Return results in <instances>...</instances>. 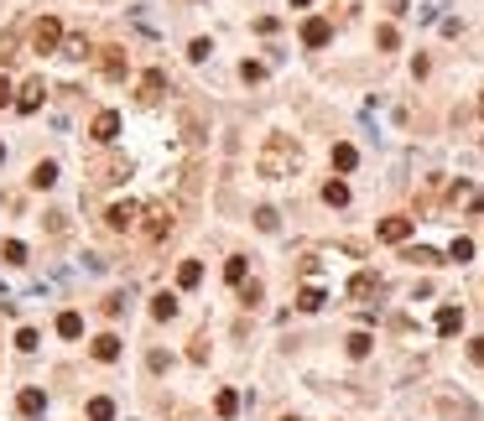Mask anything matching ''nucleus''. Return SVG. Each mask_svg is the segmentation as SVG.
Masks as SVG:
<instances>
[{
  "instance_id": "obj_23",
  "label": "nucleus",
  "mask_w": 484,
  "mask_h": 421,
  "mask_svg": "<svg viewBox=\"0 0 484 421\" xmlns=\"http://www.w3.org/2000/svg\"><path fill=\"white\" fill-rule=\"evenodd\" d=\"M370 349H375V338H370V333H349V359H365Z\"/></svg>"
},
{
  "instance_id": "obj_8",
  "label": "nucleus",
  "mask_w": 484,
  "mask_h": 421,
  "mask_svg": "<svg viewBox=\"0 0 484 421\" xmlns=\"http://www.w3.org/2000/svg\"><path fill=\"white\" fill-rule=\"evenodd\" d=\"M328 36H333V26L323 21V16H313V21H302V42H307V47H328Z\"/></svg>"
},
{
  "instance_id": "obj_29",
  "label": "nucleus",
  "mask_w": 484,
  "mask_h": 421,
  "mask_svg": "<svg viewBox=\"0 0 484 421\" xmlns=\"http://www.w3.org/2000/svg\"><path fill=\"white\" fill-rule=\"evenodd\" d=\"M0 255L11 260V266H21V260H26V245H21V239H6V250H0Z\"/></svg>"
},
{
  "instance_id": "obj_22",
  "label": "nucleus",
  "mask_w": 484,
  "mask_h": 421,
  "mask_svg": "<svg viewBox=\"0 0 484 421\" xmlns=\"http://www.w3.org/2000/svg\"><path fill=\"white\" fill-rule=\"evenodd\" d=\"M297 307H302V312H318V307H323V292H318V286H302V292H297Z\"/></svg>"
},
{
  "instance_id": "obj_4",
  "label": "nucleus",
  "mask_w": 484,
  "mask_h": 421,
  "mask_svg": "<svg viewBox=\"0 0 484 421\" xmlns=\"http://www.w3.org/2000/svg\"><path fill=\"white\" fill-rule=\"evenodd\" d=\"M141 213H146L141 203H130V198H125V203H109L105 224H109V229H115V234H125V229H136V219H141Z\"/></svg>"
},
{
  "instance_id": "obj_10",
  "label": "nucleus",
  "mask_w": 484,
  "mask_h": 421,
  "mask_svg": "<svg viewBox=\"0 0 484 421\" xmlns=\"http://www.w3.org/2000/svg\"><path fill=\"white\" fill-rule=\"evenodd\" d=\"M89 354H94V359H99V364H109V359H120V338H115V333H99V338H94V343H89Z\"/></svg>"
},
{
  "instance_id": "obj_25",
  "label": "nucleus",
  "mask_w": 484,
  "mask_h": 421,
  "mask_svg": "<svg viewBox=\"0 0 484 421\" xmlns=\"http://www.w3.org/2000/svg\"><path fill=\"white\" fill-rule=\"evenodd\" d=\"M224 281L245 286V255H229V260H224Z\"/></svg>"
},
{
  "instance_id": "obj_20",
  "label": "nucleus",
  "mask_w": 484,
  "mask_h": 421,
  "mask_svg": "<svg viewBox=\"0 0 484 421\" xmlns=\"http://www.w3.org/2000/svg\"><path fill=\"white\" fill-rule=\"evenodd\" d=\"M213 411H219V416H235V411H240V396H235V390H219V396H213Z\"/></svg>"
},
{
  "instance_id": "obj_15",
  "label": "nucleus",
  "mask_w": 484,
  "mask_h": 421,
  "mask_svg": "<svg viewBox=\"0 0 484 421\" xmlns=\"http://www.w3.org/2000/svg\"><path fill=\"white\" fill-rule=\"evenodd\" d=\"M323 203H328V208H344V203H349V182H339V177L323 182Z\"/></svg>"
},
{
  "instance_id": "obj_11",
  "label": "nucleus",
  "mask_w": 484,
  "mask_h": 421,
  "mask_svg": "<svg viewBox=\"0 0 484 421\" xmlns=\"http://www.w3.org/2000/svg\"><path fill=\"white\" fill-rule=\"evenodd\" d=\"M42 94H48V89H42V78H32L21 94H16V109H21V115H32V109L42 105Z\"/></svg>"
},
{
  "instance_id": "obj_26",
  "label": "nucleus",
  "mask_w": 484,
  "mask_h": 421,
  "mask_svg": "<svg viewBox=\"0 0 484 421\" xmlns=\"http://www.w3.org/2000/svg\"><path fill=\"white\" fill-rule=\"evenodd\" d=\"M120 172H125L120 162H94V182H115Z\"/></svg>"
},
{
  "instance_id": "obj_2",
  "label": "nucleus",
  "mask_w": 484,
  "mask_h": 421,
  "mask_svg": "<svg viewBox=\"0 0 484 421\" xmlns=\"http://www.w3.org/2000/svg\"><path fill=\"white\" fill-rule=\"evenodd\" d=\"M141 229H146V239H151V245H162L167 234L178 229V213L167 208V203H151V208H146V224H141Z\"/></svg>"
},
{
  "instance_id": "obj_42",
  "label": "nucleus",
  "mask_w": 484,
  "mask_h": 421,
  "mask_svg": "<svg viewBox=\"0 0 484 421\" xmlns=\"http://www.w3.org/2000/svg\"><path fill=\"white\" fill-rule=\"evenodd\" d=\"M282 421H297V416H282Z\"/></svg>"
},
{
  "instance_id": "obj_3",
  "label": "nucleus",
  "mask_w": 484,
  "mask_h": 421,
  "mask_svg": "<svg viewBox=\"0 0 484 421\" xmlns=\"http://www.w3.org/2000/svg\"><path fill=\"white\" fill-rule=\"evenodd\" d=\"M58 47H63V21L58 16H42L32 26V52H58Z\"/></svg>"
},
{
  "instance_id": "obj_5",
  "label": "nucleus",
  "mask_w": 484,
  "mask_h": 421,
  "mask_svg": "<svg viewBox=\"0 0 484 421\" xmlns=\"http://www.w3.org/2000/svg\"><path fill=\"white\" fill-rule=\"evenodd\" d=\"M89 136H94L99 146H109V140L120 136V115H115V109H99V115H94V125H89Z\"/></svg>"
},
{
  "instance_id": "obj_28",
  "label": "nucleus",
  "mask_w": 484,
  "mask_h": 421,
  "mask_svg": "<svg viewBox=\"0 0 484 421\" xmlns=\"http://www.w3.org/2000/svg\"><path fill=\"white\" fill-rule=\"evenodd\" d=\"M240 78H245V83H260V78H266V63H240Z\"/></svg>"
},
{
  "instance_id": "obj_38",
  "label": "nucleus",
  "mask_w": 484,
  "mask_h": 421,
  "mask_svg": "<svg viewBox=\"0 0 484 421\" xmlns=\"http://www.w3.org/2000/svg\"><path fill=\"white\" fill-rule=\"evenodd\" d=\"M6 99H11V83H6V73H0V105H6Z\"/></svg>"
},
{
  "instance_id": "obj_36",
  "label": "nucleus",
  "mask_w": 484,
  "mask_h": 421,
  "mask_svg": "<svg viewBox=\"0 0 484 421\" xmlns=\"http://www.w3.org/2000/svg\"><path fill=\"white\" fill-rule=\"evenodd\" d=\"M469 359H474V364H484V338H474V343H469Z\"/></svg>"
},
{
  "instance_id": "obj_34",
  "label": "nucleus",
  "mask_w": 484,
  "mask_h": 421,
  "mask_svg": "<svg viewBox=\"0 0 484 421\" xmlns=\"http://www.w3.org/2000/svg\"><path fill=\"white\" fill-rule=\"evenodd\" d=\"M448 255H453V260H474V239H453Z\"/></svg>"
},
{
  "instance_id": "obj_41",
  "label": "nucleus",
  "mask_w": 484,
  "mask_h": 421,
  "mask_svg": "<svg viewBox=\"0 0 484 421\" xmlns=\"http://www.w3.org/2000/svg\"><path fill=\"white\" fill-rule=\"evenodd\" d=\"M479 115H484V99H479Z\"/></svg>"
},
{
  "instance_id": "obj_1",
  "label": "nucleus",
  "mask_w": 484,
  "mask_h": 421,
  "mask_svg": "<svg viewBox=\"0 0 484 421\" xmlns=\"http://www.w3.org/2000/svg\"><path fill=\"white\" fill-rule=\"evenodd\" d=\"M302 162L292 136H271L266 140V151H260V177H292V166Z\"/></svg>"
},
{
  "instance_id": "obj_18",
  "label": "nucleus",
  "mask_w": 484,
  "mask_h": 421,
  "mask_svg": "<svg viewBox=\"0 0 484 421\" xmlns=\"http://www.w3.org/2000/svg\"><path fill=\"white\" fill-rule=\"evenodd\" d=\"M151 317H162V323H167V317H178V296H172V292L151 296Z\"/></svg>"
},
{
  "instance_id": "obj_6",
  "label": "nucleus",
  "mask_w": 484,
  "mask_h": 421,
  "mask_svg": "<svg viewBox=\"0 0 484 421\" xmlns=\"http://www.w3.org/2000/svg\"><path fill=\"white\" fill-rule=\"evenodd\" d=\"M380 239H386V245L412 239V219H401V213H396V219H380Z\"/></svg>"
},
{
  "instance_id": "obj_13",
  "label": "nucleus",
  "mask_w": 484,
  "mask_h": 421,
  "mask_svg": "<svg viewBox=\"0 0 484 421\" xmlns=\"http://www.w3.org/2000/svg\"><path fill=\"white\" fill-rule=\"evenodd\" d=\"M162 89H167V73H162V68H151V73L141 78V99L151 105V99H162Z\"/></svg>"
},
{
  "instance_id": "obj_16",
  "label": "nucleus",
  "mask_w": 484,
  "mask_h": 421,
  "mask_svg": "<svg viewBox=\"0 0 484 421\" xmlns=\"http://www.w3.org/2000/svg\"><path fill=\"white\" fill-rule=\"evenodd\" d=\"M198 281H203V266H198V260H182V266H178V286L188 292V286H198Z\"/></svg>"
},
{
  "instance_id": "obj_17",
  "label": "nucleus",
  "mask_w": 484,
  "mask_h": 421,
  "mask_svg": "<svg viewBox=\"0 0 484 421\" xmlns=\"http://www.w3.org/2000/svg\"><path fill=\"white\" fill-rule=\"evenodd\" d=\"M58 182V162H36L32 166V187H52Z\"/></svg>"
},
{
  "instance_id": "obj_27",
  "label": "nucleus",
  "mask_w": 484,
  "mask_h": 421,
  "mask_svg": "<svg viewBox=\"0 0 484 421\" xmlns=\"http://www.w3.org/2000/svg\"><path fill=\"white\" fill-rule=\"evenodd\" d=\"M375 42H380V52H396V47H401V36H396V26H380Z\"/></svg>"
},
{
  "instance_id": "obj_33",
  "label": "nucleus",
  "mask_w": 484,
  "mask_h": 421,
  "mask_svg": "<svg viewBox=\"0 0 484 421\" xmlns=\"http://www.w3.org/2000/svg\"><path fill=\"white\" fill-rule=\"evenodd\" d=\"M240 302H245V307L260 302V281H245V286H240Z\"/></svg>"
},
{
  "instance_id": "obj_31",
  "label": "nucleus",
  "mask_w": 484,
  "mask_h": 421,
  "mask_svg": "<svg viewBox=\"0 0 484 421\" xmlns=\"http://www.w3.org/2000/svg\"><path fill=\"white\" fill-rule=\"evenodd\" d=\"M276 224H282V219H276V208H255V229H266V234H271Z\"/></svg>"
},
{
  "instance_id": "obj_24",
  "label": "nucleus",
  "mask_w": 484,
  "mask_h": 421,
  "mask_svg": "<svg viewBox=\"0 0 484 421\" xmlns=\"http://www.w3.org/2000/svg\"><path fill=\"white\" fill-rule=\"evenodd\" d=\"M58 333H63V338H78V333H83V317L78 312H63L58 317Z\"/></svg>"
},
{
  "instance_id": "obj_32",
  "label": "nucleus",
  "mask_w": 484,
  "mask_h": 421,
  "mask_svg": "<svg viewBox=\"0 0 484 421\" xmlns=\"http://www.w3.org/2000/svg\"><path fill=\"white\" fill-rule=\"evenodd\" d=\"M209 52H213V42H209V36H198V42L188 47V58H193V63H203V58H209Z\"/></svg>"
},
{
  "instance_id": "obj_21",
  "label": "nucleus",
  "mask_w": 484,
  "mask_h": 421,
  "mask_svg": "<svg viewBox=\"0 0 484 421\" xmlns=\"http://www.w3.org/2000/svg\"><path fill=\"white\" fill-rule=\"evenodd\" d=\"M16 406H21L26 416H36V411H42V390H36V385H26L21 396H16Z\"/></svg>"
},
{
  "instance_id": "obj_30",
  "label": "nucleus",
  "mask_w": 484,
  "mask_h": 421,
  "mask_svg": "<svg viewBox=\"0 0 484 421\" xmlns=\"http://www.w3.org/2000/svg\"><path fill=\"white\" fill-rule=\"evenodd\" d=\"M36 343H42V338H36V327H21V333H16V349H21V354H32Z\"/></svg>"
},
{
  "instance_id": "obj_14",
  "label": "nucleus",
  "mask_w": 484,
  "mask_h": 421,
  "mask_svg": "<svg viewBox=\"0 0 484 421\" xmlns=\"http://www.w3.org/2000/svg\"><path fill=\"white\" fill-rule=\"evenodd\" d=\"M333 166H339V172H355V166H359V151L349 146V140H339V146H333Z\"/></svg>"
},
{
  "instance_id": "obj_12",
  "label": "nucleus",
  "mask_w": 484,
  "mask_h": 421,
  "mask_svg": "<svg viewBox=\"0 0 484 421\" xmlns=\"http://www.w3.org/2000/svg\"><path fill=\"white\" fill-rule=\"evenodd\" d=\"M459 327H463V307H443V312H437V333H443V338H453Z\"/></svg>"
},
{
  "instance_id": "obj_9",
  "label": "nucleus",
  "mask_w": 484,
  "mask_h": 421,
  "mask_svg": "<svg viewBox=\"0 0 484 421\" xmlns=\"http://www.w3.org/2000/svg\"><path fill=\"white\" fill-rule=\"evenodd\" d=\"M99 68H105V78H125V52L120 47H99Z\"/></svg>"
},
{
  "instance_id": "obj_19",
  "label": "nucleus",
  "mask_w": 484,
  "mask_h": 421,
  "mask_svg": "<svg viewBox=\"0 0 484 421\" xmlns=\"http://www.w3.org/2000/svg\"><path fill=\"white\" fill-rule=\"evenodd\" d=\"M89 421H115V400L94 396V400H89Z\"/></svg>"
},
{
  "instance_id": "obj_40",
  "label": "nucleus",
  "mask_w": 484,
  "mask_h": 421,
  "mask_svg": "<svg viewBox=\"0 0 484 421\" xmlns=\"http://www.w3.org/2000/svg\"><path fill=\"white\" fill-rule=\"evenodd\" d=\"M0 162H6V146H0Z\"/></svg>"
},
{
  "instance_id": "obj_35",
  "label": "nucleus",
  "mask_w": 484,
  "mask_h": 421,
  "mask_svg": "<svg viewBox=\"0 0 484 421\" xmlns=\"http://www.w3.org/2000/svg\"><path fill=\"white\" fill-rule=\"evenodd\" d=\"M120 312H125V296H120V292L105 296V317H120Z\"/></svg>"
},
{
  "instance_id": "obj_39",
  "label": "nucleus",
  "mask_w": 484,
  "mask_h": 421,
  "mask_svg": "<svg viewBox=\"0 0 484 421\" xmlns=\"http://www.w3.org/2000/svg\"><path fill=\"white\" fill-rule=\"evenodd\" d=\"M292 6H313V0H292Z\"/></svg>"
},
{
  "instance_id": "obj_37",
  "label": "nucleus",
  "mask_w": 484,
  "mask_h": 421,
  "mask_svg": "<svg viewBox=\"0 0 484 421\" xmlns=\"http://www.w3.org/2000/svg\"><path fill=\"white\" fill-rule=\"evenodd\" d=\"M469 208H474V213H484V187L474 193V203H469Z\"/></svg>"
},
{
  "instance_id": "obj_7",
  "label": "nucleus",
  "mask_w": 484,
  "mask_h": 421,
  "mask_svg": "<svg viewBox=\"0 0 484 421\" xmlns=\"http://www.w3.org/2000/svg\"><path fill=\"white\" fill-rule=\"evenodd\" d=\"M375 292H380V276H375V270H359V276L349 281V296H355V302H370Z\"/></svg>"
}]
</instances>
